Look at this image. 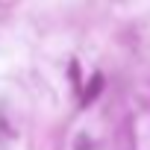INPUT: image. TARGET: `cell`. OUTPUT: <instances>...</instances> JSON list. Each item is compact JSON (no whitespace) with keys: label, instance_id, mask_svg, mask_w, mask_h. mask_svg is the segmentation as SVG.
Here are the masks:
<instances>
[{"label":"cell","instance_id":"obj_1","mask_svg":"<svg viewBox=\"0 0 150 150\" xmlns=\"http://www.w3.org/2000/svg\"><path fill=\"white\" fill-rule=\"evenodd\" d=\"M100 86H103V80H100V77H94V80H91V88H88V91H86V97H83V103H88V100L100 91Z\"/></svg>","mask_w":150,"mask_h":150}]
</instances>
